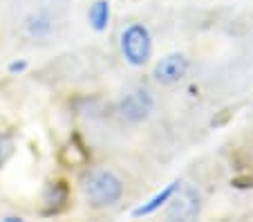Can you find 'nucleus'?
I'll use <instances>...</instances> for the list:
<instances>
[{
	"mask_svg": "<svg viewBox=\"0 0 253 222\" xmlns=\"http://www.w3.org/2000/svg\"><path fill=\"white\" fill-rule=\"evenodd\" d=\"M81 191L92 207L101 209V207H110V204L119 202V198L124 195V182L112 171L96 169L83 175Z\"/></svg>",
	"mask_w": 253,
	"mask_h": 222,
	"instance_id": "nucleus-1",
	"label": "nucleus"
},
{
	"mask_svg": "<svg viewBox=\"0 0 253 222\" xmlns=\"http://www.w3.org/2000/svg\"><path fill=\"white\" fill-rule=\"evenodd\" d=\"M121 52H124L126 61L134 68L148 63L150 52H153V39H150L148 27L141 23L128 25L121 34Z\"/></svg>",
	"mask_w": 253,
	"mask_h": 222,
	"instance_id": "nucleus-2",
	"label": "nucleus"
},
{
	"mask_svg": "<svg viewBox=\"0 0 253 222\" xmlns=\"http://www.w3.org/2000/svg\"><path fill=\"white\" fill-rule=\"evenodd\" d=\"M168 202H170V209H168V218L170 220H175V218L191 220V218H195L200 213V195H197V191L191 184H186L182 188L177 186V191L172 193V198Z\"/></svg>",
	"mask_w": 253,
	"mask_h": 222,
	"instance_id": "nucleus-3",
	"label": "nucleus"
},
{
	"mask_svg": "<svg viewBox=\"0 0 253 222\" xmlns=\"http://www.w3.org/2000/svg\"><path fill=\"white\" fill-rule=\"evenodd\" d=\"M119 112L126 121H141L153 112V97L148 90H132L119 103Z\"/></svg>",
	"mask_w": 253,
	"mask_h": 222,
	"instance_id": "nucleus-4",
	"label": "nucleus"
},
{
	"mask_svg": "<svg viewBox=\"0 0 253 222\" xmlns=\"http://www.w3.org/2000/svg\"><path fill=\"white\" fill-rule=\"evenodd\" d=\"M188 72V58L184 54H168L162 61H157L155 65V79L164 86L177 83L179 79H184Z\"/></svg>",
	"mask_w": 253,
	"mask_h": 222,
	"instance_id": "nucleus-5",
	"label": "nucleus"
},
{
	"mask_svg": "<svg viewBox=\"0 0 253 222\" xmlns=\"http://www.w3.org/2000/svg\"><path fill=\"white\" fill-rule=\"evenodd\" d=\"M177 186H179V184H177V182L168 184V186L164 188V191H159L157 195H153V198H150L146 204H141V207H137V209H134V211H132V216H134V218H141V216H150V213L159 211V209H162L164 204H166L168 200L172 198V193H175V191H177Z\"/></svg>",
	"mask_w": 253,
	"mask_h": 222,
	"instance_id": "nucleus-6",
	"label": "nucleus"
},
{
	"mask_svg": "<svg viewBox=\"0 0 253 222\" xmlns=\"http://www.w3.org/2000/svg\"><path fill=\"white\" fill-rule=\"evenodd\" d=\"M45 202H47V213H58L67 202V186L63 182H52L45 188Z\"/></svg>",
	"mask_w": 253,
	"mask_h": 222,
	"instance_id": "nucleus-7",
	"label": "nucleus"
},
{
	"mask_svg": "<svg viewBox=\"0 0 253 222\" xmlns=\"http://www.w3.org/2000/svg\"><path fill=\"white\" fill-rule=\"evenodd\" d=\"M87 18H90L92 29L96 32H103L108 29V23H110V2L108 0H96L94 5L87 11Z\"/></svg>",
	"mask_w": 253,
	"mask_h": 222,
	"instance_id": "nucleus-8",
	"label": "nucleus"
},
{
	"mask_svg": "<svg viewBox=\"0 0 253 222\" xmlns=\"http://www.w3.org/2000/svg\"><path fill=\"white\" fill-rule=\"evenodd\" d=\"M9 155H11V139L0 133V166L9 160Z\"/></svg>",
	"mask_w": 253,
	"mask_h": 222,
	"instance_id": "nucleus-9",
	"label": "nucleus"
},
{
	"mask_svg": "<svg viewBox=\"0 0 253 222\" xmlns=\"http://www.w3.org/2000/svg\"><path fill=\"white\" fill-rule=\"evenodd\" d=\"M25 70H27V63L25 61H14L9 65V72L11 74H16V72H25Z\"/></svg>",
	"mask_w": 253,
	"mask_h": 222,
	"instance_id": "nucleus-10",
	"label": "nucleus"
}]
</instances>
